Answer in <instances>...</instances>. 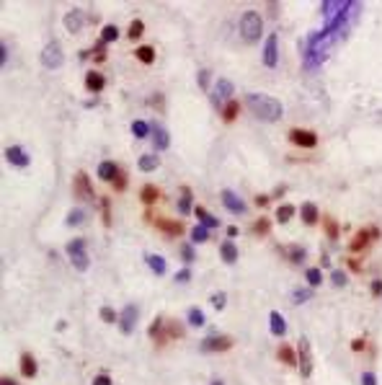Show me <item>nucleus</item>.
<instances>
[{"mask_svg":"<svg viewBox=\"0 0 382 385\" xmlns=\"http://www.w3.org/2000/svg\"><path fill=\"white\" fill-rule=\"evenodd\" d=\"M21 372H24L26 377H36V372H39V367H36V359H34L29 352H24V354H21Z\"/></svg>","mask_w":382,"mask_h":385,"instance_id":"24","label":"nucleus"},{"mask_svg":"<svg viewBox=\"0 0 382 385\" xmlns=\"http://www.w3.org/2000/svg\"><path fill=\"white\" fill-rule=\"evenodd\" d=\"M305 254H307V251H305L302 246H292V251H289V259L295 261V264H300V261H305Z\"/></svg>","mask_w":382,"mask_h":385,"instance_id":"45","label":"nucleus"},{"mask_svg":"<svg viewBox=\"0 0 382 385\" xmlns=\"http://www.w3.org/2000/svg\"><path fill=\"white\" fill-rule=\"evenodd\" d=\"M145 34V21L142 18H134L132 24H129V29H127V39H140Z\"/></svg>","mask_w":382,"mask_h":385,"instance_id":"36","label":"nucleus"},{"mask_svg":"<svg viewBox=\"0 0 382 385\" xmlns=\"http://www.w3.org/2000/svg\"><path fill=\"white\" fill-rule=\"evenodd\" d=\"M233 336H225V333H212L207 339H201L199 349L207 352V354H222V352H230L233 349Z\"/></svg>","mask_w":382,"mask_h":385,"instance_id":"5","label":"nucleus"},{"mask_svg":"<svg viewBox=\"0 0 382 385\" xmlns=\"http://www.w3.org/2000/svg\"><path fill=\"white\" fill-rule=\"evenodd\" d=\"M186 321H189V326H194V328H201V326H204V310H201V308H196V305H191L189 308V315H186Z\"/></svg>","mask_w":382,"mask_h":385,"instance_id":"29","label":"nucleus"},{"mask_svg":"<svg viewBox=\"0 0 382 385\" xmlns=\"http://www.w3.org/2000/svg\"><path fill=\"white\" fill-rule=\"evenodd\" d=\"M65 254L70 259V264L78 269V271H85L91 266V259H88V251H85V240L83 238H73L70 243L65 246Z\"/></svg>","mask_w":382,"mask_h":385,"instance_id":"3","label":"nucleus"},{"mask_svg":"<svg viewBox=\"0 0 382 385\" xmlns=\"http://www.w3.org/2000/svg\"><path fill=\"white\" fill-rule=\"evenodd\" d=\"M349 269H354V271H362V264H359V261H354V259H349Z\"/></svg>","mask_w":382,"mask_h":385,"instance_id":"57","label":"nucleus"},{"mask_svg":"<svg viewBox=\"0 0 382 385\" xmlns=\"http://www.w3.org/2000/svg\"><path fill=\"white\" fill-rule=\"evenodd\" d=\"M65 62V52H62V44L49 39L47 44H44V50H41V65L44 67H49V70H57V67Z\"/></svg>","mask_w":382,"mask_h":385,"instance_id":"7","label":"nucleus"},{"mask_svg":"<svg viewBox=\"0 0 382 385\" xmlns=\"http://www.w3.org/2000/svg\"><path fill=\"white\" fill-rule=\"evenodd\" d=\"M297 354H300V372H302V377H310V375H312V359H310V344H307V339H300Z\"/></svg>","mask_w":382,"mask_h":385,"instance_id":"15","label":"nucleus"},{"mask_svg":"<svg viewBox=\"0 0 382 385\" xmlns=\"http://www.w3.org/2000/svg\"><path fill=\"white\" fill-rule=\"evenodd\" d=\"M220 199H222L225 210H230L233 215H243V212H245V202L238 197V191H233V189H222Z\"/></svg>","mask_w":382,"mask_h":385,"instance_id":"11","label":"nucleus"},{"mask_svg":"<svg viewBox=\"0 0 382 385\" xmlns=\"http://www.w3.org/2000/svg\"><path fill=\"white\" fill-rule=\"evenodd\" d=\"M362 385H377L374 372H364V375H362Z\"/></svg>","mask_w":382,"mask_h":385,"instance_id":"53","label":"nucleus"},{"mask_svg":"<svg viewBox=\"0 0 382 385\" xmlns=\"http://www.w3.org/2000/svg\"><path fill=\"white\" fill-rule=\"evenodd\" d=\"M103 85H106L103 73H98V70H88V73H85V88H88V90L98 93V90H103Z\"/></svg>","mask_w":382,"mask_h":385,"instance_id":"20","label":"nucleus"},{"mask_svg":"<svg viewBox=\"0 0 382 385\" xmlns=\"http://www.w3.org/2000/svg\"><path fill=\"white\" fill-rule=\"evenodd\" d=\"M119 39V26H114V24H106L103 29H101V41L103 44H108V41H117Z\"/></svg>","mask_w":382,"mask_h":385,"instance_id":"38","label":"nucleus"},{"mask_svg":"<svg viewBox=\"0 0 382 385\" xmlns=\"http://www.w3.org/2000/svg\"><path fill=\"white\" fill-rule=\"evenodd\" d=\"M277 357H279V362H282V365H287V367H297L300 365V362H297V349L295 347H292V344H282L279 349H277Z\"/></svg>","mask_w":382,"mask_h":385,"instance_id":"17","label":"nucleus"},{"mask_svg":"<svg viewBox=\"0 0 382 385\" xmlns=\"http://www.w3.org/2000/svg\"><path fill=\"white\" fill-rule=\"evenodd\" d=\"M325 233H328V238H339V222L333 217H325Z\"/></svg>","mask_w":382,"mask_h":385,"instance_id":"44","label":"nucleus"},{"mask_svg":"<svg viewBox=\"0 0 382 385\" xmlns=\"http://www.w3.org/2000/svg\"><path fill=\"white\" fill-rule=\"evenodd\" d=\"M181 259H184V261H194V259H196V251H194L191 246H184V248H181Z\"/></svg>","mask_w":382,"mask_h":385,"instance_id":"49","label":"nucleus"},{"mask_svg":"<svg viewBox=\"0 0 382 385\" xmlns=\"http://www.w3.org/2000/svg\"><path fill=\"white\" fill-rule=\"evenodd\" d=\"M75 197H80V199H91V197H93L91 178H88L85 171H78V173H75Z\"/></svg>","mask_w":382,"mask_h":385,"instance_id":"16","label":"nucleus"},{"mask_svg":"<svg viewBox=\"0 0 382 385\" xmlns=\"http://www.w3.org/2000/svg\"><path fill=\"white\" fill-rule=\"evenodd\" d=\"M212 385H225V382H222V380H214V382H212Z\"/></svg>","mask_w":382,"mask_h":385,"instance_id":"61","label":"nucleus"},{"mask_svg":"<svg viewBox=\"0 0 382 385\" xmlns=\"http://www.w3.org/2000/svg\"><path fill=\"white\" fill-rule=\"evenodd\" d=\"M312 298V290L310 287H297V290H292V303L295 305H302Z\"/></svg>","mask_w":382,"mask_h":385,"instance_id":"37","label":"nucleus"},{"mask_svg":"<svg viewBox=\"0 0 382 385\" xmlns=\"http://www.w3.org/2000/svg\"><path fill=\"white\" fill-rule=\"evenodd\" d=\"M6 62H8V44L0 41V65H6Z\"/></svg>","mask_w":382,"mask_h":385,"instance_id":"52","label":"nucleus"},{"mask_svg":"<svg viewBox=\"0 0 382 385\" xmlns=\"http://www.w3.org/2000/svg\"><path fill=\"white\" fill-rule=\"evenodd\" d=\"M245 106H248L251 114L258 117L261 122H279L282 114H284V106H282L279 99L268 96V93H258V90L245 96Z\"/></svg>","mask_w":382,"mask_h":385,"instance_id":"1","label":"nucleus"},{"mask_svg":"<svg viewBox=\"0 0 382 385\" xmlns=\"http://www.w3.org/2000/svg\"><path fill=\"white\" fill-rule=\"evenodd\" d=\"M137 166H140V171H155V168L160 166V158L155 155V153H145V155H140Z\"/></svg>","mask_w":382,"mask_h":385,"instance_id":"27","label":"nucleus"},{"mask_svg":"<svg viewBox=\"0 0 382 385\" xmlns=\"http://www.w3.org/2000/svg\"><path fill=\"white\" fill-rule=\"evenodd\" d=\"M209 70H207V67H201V70H199V75H196V80H199V88L201 90H209Z\"/></svg>","mask_w":382,"mask_h":385,"instance_id":"43","label":"nucleus"},{"mask_svg":"<svg viewBox=\"0 0 382 385\" xmlns=\"http://www.w3.org/2000/svg\"><path fill=\"white\" fill-rule=\"evenodd\" d=\"M212 303H214L217 310H222V308H225V292H217V295L212 298Z\"/></svg>","mask_w":382,"mask_h":385,"instance_id":"51","label":"nucleus"},{"mask_svg":"<svg viewBox=\"0 0 382 385\" xmlns=\"http://www.w3.org/2000/svg\"><path fill=\"white\" fill-rule=\"evenodd\" d=\"M83 220H85V210H83V207H75V210H73L70 215L65 217V222L70 225V228H73V225H80Z\"/></svg>","mask_w":382,"mask_h":385,"instance_id":"40","label":"nucleus"},{"mask_svg":"<svg viewBox=\"0 0 382 385\" xmlns=\"http://www.w3.org/2000/svg\"><path fill=\"white\" fill-rule=\"evenodd\" d=\"M300 215H302V222H305V225H315V220H318V207L312 205V202H305V205H300Z\"/></svg>","mask_w":382,"mask_h":385,"instance_id":"26","label":"nucleus"},{"mask_svg":"<svg viewBox=\"0 0 382 385\" xmlns=\"http://www.w3.org/2000/svg\"><path fill=\"white\" fill-rule=\"evenodd\" d=\"M266 202H268L266 194H258V197H256V205H266Z\"/></svg>","mask_w":382,"mask_h":385,"instance_id":"58","label":"nucleus"},{"mask_svg":"<svg viewBox=\"0 0 382 385\" xmlns=\"http://www.w3.org/2000/svg\"><path fill=\"white\" fill-rule=\"evenodd\" d=\"M91 385H111V377H108V372H98L96 377H93V382Z\"/></svg>","mask_w":382,"mask_h":385,"instance_id":"50","label":"nucleus"},{"mask_svg":"<svg viewBox=\"0 0 382 385\" xmlns=\"http://www.w3.org/2000/svg\"><path fill=\"white\" fill-rule=\"evenodd\" d=\"M132 134L137 140H142V137H147V134H152V124L145 122V119H134L132 122Z\"/></svg>","mask_w":382,"mask_h":385,"instance_id":"28","label":"nucleus"},{"mask_svg":"<svg viewBox=\"0 0 382 385\" xmlns=\"http://www.w3.org/2000/svg\"><path fill=\"white\" fill-rule=\"evenodd\" d=\"M268 328H271L274 336H284V333H287V321H284V315H282L279 310L268 313Z\"/></svg>","mask_w":382,"mask_h":385,"instance_id":"19","label":"nucleus"},{"mask_svg":"<svg viewBox=\"0 0 382 385\" xmlns=\"http://www.w3.org/2000/svg\"><path fill=\"white\" fill-rule=\"evenodd\" d=\"M3 385H16V380H11V377H3Z\"/></svg>","mask_w":382,"mask_h":385,"instance_id":"60","label":"nucleus"},{"mask_svg":"<svg viewBox=\"0 0 382 385\" xmlns=\"http://www.w3.org/2000/svg\"><path fill=\"white\" fill-rule=\"evenodd\" d=\"M6 161L11 166H16V168H26L31 163V158H29V153H24L21 145H8L6 148Z\"/></svg>","mask_w":382,"mask_h":385,"instance_id":"13","label":"nucleus"},{"mask_svg":"<svg viewBox=\"0 0 382 385\" xmlns=\"http://www.w3.org/2000/svg\"><path fill=\"white\" fill-rule=\"evenodd\" d=\"M362 347H364V342H362V339H356V342L351 344V349H362Z\"/></svg>","mask_w":382,"mask_h":385,"instance_id":"59","label":"nucleus"},{"mask_svg":"<svg viewBox=\"0 0 382 385\" xmlns=\"http://www.w3.org/2000/svg\"><path fill=\"white\" fill-rule=\"evenodd\" d=\"M134 57H137L140 62H145V65H152L155 62V47L152 44H140V47L134 50Z\"/></svg>","mask_w":382,"mask_h":385,"instance_id":"25","label":"nucleus"},{"mask_svg":"<svg viewBox=\"0 0 382 385\" xmlns=\"http://www.w3.org/2000/svg\"><path fill=\"white\" fill-rule=\"evenodd\" d=\"M268 225H271V220H268V217H258V220L253 222V233H256V235H266V233H268Z\"/></svg>","mask_w":382,"mask_h":385,"instance_id":"41","label":"nucleus"},{"mask_svg":"<svg viewBox=\"0 0 382 385\" xmlns=\"http://www.w3.org/2000/svg\"><path fill=\"white\" fill-rule=\"evenodd\" d=\"M101 318H103L106 323H114V321H119V315L111 310V308H103V310H101Z\"/></svg>","mask_w":382,"mask_h":385,"instance_id":"47","label":"nucleus"},{"mask_svg":"<svg viewBox=\"0 0 382 385\" xmlns=\"http://www.w3.org/2000/svg\"><path fill=\"white\" fill-rule=\"evenodd\" d=\"M152 124V145H155V150H168V145H171V134H168V129L160 124V122H150Z\"/></svg>","mask_w":382,"mask_h":385,"instance_id":"14","label":"nucleus"},{"mask_svg":"<svg viewBox=\"0 0 382 385\" xmlns=\"http://www.w3.org/2000/svg\"><path fill=\"white\" fill-rule=\"evenodd\" d=\"M145 261H147V266H150L158 277H163L166 271H168V261H166L163 256H158V254H145Z\"/></svg>","mask_w":382,"mask_h":385,"instance_id":"22","label":"nucleus"},{"mask_svg":"<svg viewBox=\"0 0 382 385\" xmlns=\"http://www.w3.org/2000/svg\"><path fill=\"white\" fill-rule=\"evenodd\" d=\"M160 230H163L166 235H181L186 228H184L178 220H163V222H160Z\"/></svg>","mask_w":382,"mask_h":385,"instance_id":"33","label":"nucleus"},{"mask_svg":"<svg viewBox=\"0 0 382 385\" xmlns=\"http://www.w3.org/2000/svg\"><path fill=\"white\" fill-rule=\"evenodd\" d=\"M158 197H160V189L155 186V184H145V186L140 189V199L145 202L147 207H152L155 202H158Z\"/></svg>","mask_w":382,"mask_h":385,"instance_id":"23","label":"nucleus"},{"mask_svg":"<svg viewBox=\"0 0 382 385\" xmlns=\"http://www.w3.org/2000/svg\"><path fill=\"white\" fill-rule=\"evenodd\" d=\"M238 29H240L243 41H248V44L258 41V39L263 36V16H261L258 11H253V8L243 11V13H240V21H238Z\"/></svg>","mask_w":382,"mask_h":385,"instance_id":"2","label":"nucleus"},{"mask_svg":"<svg viewBox=\"0 0 382 385\" xmlns=\"http://www.w3.org/2000/svg\"><path fill=\"white\" fill-rule=\"evenodd\" d=\"M103 47H106L103 41H98V44H96V60H98V62L103 60ZM91 55H93V52H80V57H83V60H85V57H91Z\"/></svg>","mask_w":382,"mask_h":385,"instance_id":"46","label":"nucleus"},{"mask_svg":"<svg viewBox=\"0 0 382 385\" xmlns=\"http://www.w3.org/2000/svg\"><path fill=\"white\" fill-rule=\"evenodd\" d=\"M209 233H212V230L207 228V225H201V222L194 225V228L189 230V235H191L194 243H207V240H209Z\"/></svg>","mask_w":382,"mask_h":385,"instance_id":"30","label":"nucleus"},{"mask_svg":"<svg viewBox=\"0 0 382 385\" xmlns=\"http://www.w3.org/2000/svg\"><path fill=\"white\" fill-rule=\"evenodd\" d=\"M119 173H122V168H119V163H114V161H101V163H98V178H101V181H111V184H114Z\"/></svg>","mask_w":382,"mask_h":385,"instance_id":"18","label":"nucleus"},{"mask_svg":"<svg viewBox=\"0 0 382 385\" xmlns=\"http://www.w3.org/2000/svg\"><path fill=\"white\" fill-rule=\"evenodd\" d=\"M263 65L271 67V70L279 65V36L274 31L268 34L266 41H263Z\"/></svg>","mask_w":382,"mask_h":385,"instance_id":"9","label":"nucleus"},{"mask_svg":"<svg viewBox=\"0 0 382 385\" xmlns=\"http://www.w3.org/2000/svg\"><path fill=\"white\" fill-rule=\"evenodd\" d=\"M289 142L292 145H297V148H315L318 145V134L312 132V129H302V127H295V129H289Z\"/></svg>","mask_w":382,"mask_h":385,"instance_id":"8","label":"nucleus"},{"mask_svg":"<svg viewBox=\"0 0 382 385\" xmlns=\"http://www.w3.org/2000/svg\"><path fill=\"white\" fill-rule=\"evenodd\" d=\"M127 178H129V176H127L124 171L117 176V181H114V189H117V191H124V189H127Z\"/></svg>","mask_w":382,"mask_h":385,"instance_id":"48","label":"nucleus"},{"mask_svg":"<svg viewBox=\"0 0 382 385\" xmlns=\"http://www.w3.org/2000/svg\"><path fill=\"white\" fill-rule=\"evenodd\" d=\"M274 217H277V222H279V225H287L292 217H295V207H292V205H287V202H284V205H279V207H277V215H274Z\"/></svg>","mask_w":382,"mask_h":385,"instance_id":"32","label":"nucleus"},{"mask_svg":"<svg viewBox=\"0 0 382 385\" xmlns=\"http://www.w3.org/2000/svg\"><path fill=\"white\" fill-rule=\"evenodd\" d=\"M238 233H240V230H238V225H230V228H228V240H233Z\"/></svg>","mask_w":382,"mask_h":385,"instance_id":"56","label":"nucleus"},{"mask_svg":"<svg viewBox=\"0 0 382 385\" xmlns=\"http://www.w3.org/2000/svg\"><path fill=\"white\" fill-rule=\"evenodd\" d=\"M186 279H191V269H181L176 274V282H186Z\"/></svg>","mask_w":382,"mask_h":385,"instance_id":"54","label":"nucleus"},{"mask_svg":"<svg viewBox=\"0 0 382 385\" xmlns=\"http://www.w3.org/2000/svg\"><path fill=\"white\" fill-rule=\"evenodd\" d=\"M220 259L225 264H235L238 261V246L233 240H222L220 243Z\"/></svg>","mask_w":382,"mask_h":385,"instance_id":"21","label":"nucleus"},{"mask_svg":"<svg viewBox=\"0 0 382 385\" xmlns=\"http://www.w3.org/2000/svg\"><path fill=\"white\" fill-rule=\"evenodd\" d=\"M233 90H235V85H233L228 78H217V80L212 83V90H209V101H212L217 109H222L225 104L233 101Z\"/></svg>","mask_w":382,"mask_h":385,"instance_id":"4","label":"nucleus"},{"mask_svg":"<svg viewBox=\"0 0 382 385\" xmlns=\"http://www.w3.org/2000/svg\"><path fill=\"white\" fill-rule=\"evenodd\" d=\"M85 18H88V16H85V11H83V8H70V11L65 13V18H62V21H65V29H67V31L78 34V31L85 26Z\"/></svg>","mask_w":382,"mask_h":385,"instance_id":"12","label":"nucleus"},{"mask_svg":"<svg viewBox=\"0 0 382 385\" xmlns=\"http://www.w3.org/2000/svg\"><path fill=\"white\" fill-rule=\"evenodd\" d=\"M137 318H140V310H137V305H134V303H129V305L122 310V315H119V328H122L124 333H132L134 328H137Z\"/></svg>","mask_w":382,"mask_h":385,"instance_id":"10","label":"nucleus"},{"mask_svg":"<svg viewBox=\"0 0 382 385\" xmlns=\"http://www.w3.org/2000/svg\"><path fill=\"white\" fill-rule=\"evenodd\" d=\"M305 279L310 282V287H318V284L323 282L320 269H318V266H310V269H305Z\"/></svg>","mask_w":382,"mask_h":385,"instance_id":"39","label":"nucleus"},{"mask_svg":"<svg viewBox=\"0 0 382 385\" xmlns=\"http://www.w3.org/2000/svg\"><path fill=\"white\" fill-rule=\"evenodd\" d=\"M372 295H382V279H374V282H372Z\"/></svg>","mask_w":382,"mask_h":385,"instance_id":"55","label":"nucleus"},{"mask_svg":"<svg viewBox=\"0 0 382 385\" xmlns=\"http://www.w3.org/2000/svg\"><path fill=\"white\" fill-rule=\"evenodd\" d=\"M238 111H240V101H235V99H233L230 104H225V106H222V119L228 122V124H230V122H235Z\"/></svg>","mask_w":382,"mask_h":385,"instance_id":"34","label":"nucleus"},{"mask_svg":"<svg viewBox=\"0 0 382 385\" xmlns=\"http://www.w3.org/2000/svg\"><path fill=\"white\" fill-rule=\"evenodd\" d=\"M377 238H379V228H374V225H367V228H359V230L354 233L351 243H349V251H351V254H362L364 248H367L372 240H377Z\"/></svg>","mask_w":382,"mask_h":385,"instance_id":"6","label":"nucleus"},{"mask_svg":"<svg viewBox=\"0 0 382 385\" xmlns=\"http://www.w3.org/2000/svg\"><path fill=\"white\" fill-rule=\"evenodd\" d=\"M331 282L336 284V287H346V274H344V271L341 269H331Z\"/></svg>","mask_w":382,"mask_h":385,"instance_id":"42","label":"nucleus"},{"mask_svg":"<svg viewBox=\"0 0 382 385\" xmlns=\"http://www.w3.org/2000/svg\"><path fill=\"white\" fill-rule=\"evenodd\" d=\"M191 197H194L191 189H189V186H181V199H178V205H176L181 215H189V212H191Z\"/></svg>","mask_w":382,"mask_h":385,"instance_id":"31","label":"nucleus"},{"mask_svg":"<svg viewBox=\"0 0 382 385\" xmlns=\"http://www.w3.org/2000/svg\"><path fill=\"white\" fill-rule=\"evenodd\" d=\"M194 212H196V217L201 220V225H207L209 230H212V228H217V225H220V220H217L214 215H209L204 207H194Z\"/></svg>","mask_w":382,"mask_h":385,"instance_id":"35","label":"nucleus"}]
</instances>
